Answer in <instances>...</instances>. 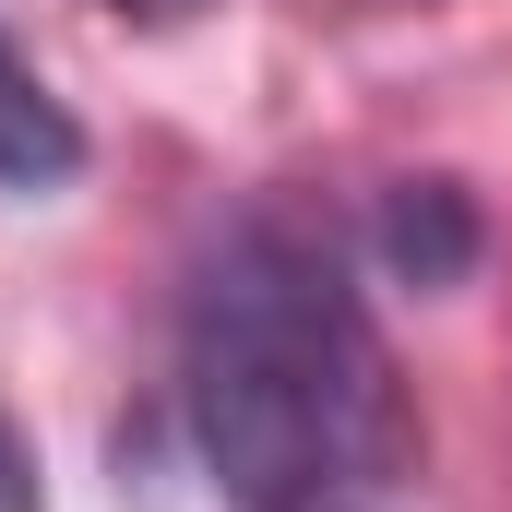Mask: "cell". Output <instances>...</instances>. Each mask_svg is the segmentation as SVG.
Listing matches in <instances>:
<instances>
[{"label":"cell","mask_w":512,"mask_h":512,"mask_svg":"<svg viewBox=\"0 0 512 512\" xmlns=\"http://www.w3.org/2000/svg\"><path fill=\"white\" fill-rule=\"evenodd\" d=\"M179 405L227 512H358L417 465V405L346 251L298 215H239L179 322Z\"/></svg>","instance_id":"6da1fadb"},{"label":"cell","mask_w":512,"mask_h":512,"mask_svg":"<svg viewBox=\"0 0 512 512\" xmlns=\"http://www.w3.org/2000/svg\"><path fill=\"white\" fill-rule=\"evenodd\" d=\"M84 179V120L48 96V72L0 36V203H48Z\"/></svg>","instance_id":"7a4b0ae2"},{"label":"cell","mask_w":512,"mask_h":512,"mask_svg":"<svg viewBox=\"0 0 512 512\" xmlns=\"http://www.w3.org/2000/svg\"><path fill=\"white\" fill-rule=\"evenodd\" d=\"M393 262H405V274H417V286H441V274H453V262L477 251V227H465V203H453V191H441V179H417V203H393Z\"/></svg>","instance_id":"3957f363"},{"label":"cell","mask_w":512,"mask_h":512,"mask_svg":"<svg viewBox=\"0 0 512 512\" xmlns=\"http://www.w3.org/2000/svg\"><path fill=\"white\" fill-rule=\"evenodd\" d=\"M0 512H48V489H36V453H24V429H12V405H0Z\"/></svg>","instance_id":"277c9868"},{"label":"cell","mask_w":512,"mask_h":512,"mask_svg":"<svg viewBox=\"0 0 512 512\" xmlns=\"http://www.w3.org/2000/svg\"><path fill=\"white\" fill-rule=\"evenodd\" d=\"M108 12H120V24H203L215 0H108Z\"/></svg>","instance_id":"5b68a950"}]
</instances>
